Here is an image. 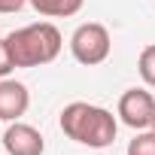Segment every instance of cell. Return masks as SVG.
I'll return each instance as SVG.
<instances>
[{
  "label": "cell",
  "instance_id": "7",
  "mask_svg": "<svg viewBox=\"0 0 155 155\" xmlns=\"http://www.w3.org/2000/svg\"><path fill=\"white\" fill-rule=\"evenodd\" d=\"M85 0H31V6L46 18H70L82 9Z\"/></svg>",
  "mask_w": 155,
  "mask_h": 155
},
{
  "label": "cell",
  "instance_id": "5",
  "mask_svg": "<svg viewBox=\"0 0 155 155\" xmlns=\"http://www.w3.org/2000/svg\"><path fill=\"white\" fill-rule=\"evenodd\" d=\"M3 149L9 155H43L46 152V140L34 125L25 122H12L3 134Z\"/></svg>",
  "mask_w": 155,
  "mask_h": 155
},
{
  "label": "cell",
  "instance_id": "10",
  "mask_svg": "<svg viewBox=\"0 0 155 155\" xmlns=\"http://www.w3.org/2000/svg\"><path fill=\"white\" fill-rule=\"evenodd\" d=\"M12 70H15V61L9 55V46H6V40H0V79H6Z\"/></svg>",
  "mask_w": 155,
  "mask_h": 155
},
{
  "label": "cell",
  "instance_id": "8",
  "mask_svg": "<svg viewBox=\"0 0 155 155\" xmlns=\"http://www.w3.org/2000/svg\"><path fill=\"white\" fill-rule=\"evenodd\" d=\"M137 70H140V79H143L146 85L155 88V43L146 46V49L140 52V58H137Z\"/></svg>",
  "mask_w": 155,
  "mask_h": 155
},
{
  "label": "cell",
  "instance_id": "3",
  "mask_svg": "<svg viewBox=\"0 0 155 155\" xmlns=\"http://www.w3.org/2000/svg\"><path fill=\"white\" fill-rule=\"evenodd\" d=\"M110 49H113V40H110V31L101 25V21H88V25H79L70 37V52L73 58L85 64V67H97L110 58Z\"/></svg>",
  "mask_w": 155,
  "mask_h": 155
},
{
  "label": "cell",
  "instance_id": "11",
  "mask_svg": "<svg viewBox=\"0 0 155 155\" xmlns=\"http://www.w3.org/2000/svg\"><path fill=\"white\" fill-rule=\"evenodd\" d=\"M25 3H31V0H0V12H21Z\"/></svg>",
  "mask_w": 155,
  "mask_h": 155
},
{
  "label": "cell",
  "instance_id": "2",
  "mask_svg": "<svg viewBox=\"0 0 155 155\" xmlns=\"http://www.w3.org/2000/svg\"><path fill=\"white\" fill-rule=\"evenodd\" d=\"M9 55L15 61V67H40L58 58L61 52V31L49 21H37L28 28H18L6 37Z\"/></svg>",
  "mask_w": 155,
  "mask_h": 155
},
{
  "label": "cell",
  "instance_id": "12",
  "mask_svg": "<svg viewBox=\"0 0 155 155\" xmlns=\"http://www.w3.org/2000/svg\"><path fill=\"white\" fill-rule=\"evenodd\" d=\"M152 131H155V122H152Z\"/></svg>",
  "mask_w": 155,
  "mask_h": 155
},
{
  "label": "cell",
  "instance_id": "6",
  "mask_svg": "<svg viewBox=\"0 0 155 155\" xmlns=\"http://www.w3.org/2000/svg\"><path fill=\"white\" fill-rule=\"evenodd\" d=\"M31 107L28 85L15 79H0V122H18Z\"/></svg>",
  "mask_w": 155,
  "mask_h": 155
},
{
  "label": "cell",
  "instance_id": "1",
  "mask_svg": "<svg viewBox=\"0 0 155 155\" xmlns=\"http://www.w3.org/2000/svg\"><path fill=\"white\" fill-rule=\"evenodd\" d=\"M61 131L88 149H104L116 140L119 125L110 110L85 104V101H73L61 110Z\"/></svg>",
  "mask_w": 155,
  "mask_h": 155
},
{
  "label": "cell",
  "instance_id": "4",
  "mask_svg": "<svg viewBox=\"0 0 155 155\" xmlns=\"http://www.w3.org/2000/svg\"><path fill=\"white\" fill-rule=\"evenodd\" d=\"M119 119L134 128V131H146L155 122V97L146 88H128L119 97Z\"/></svg>",
  "mask_w": 155,
  "mask_h": 155
},
{
  "label": "cell",
  "instance_id": "9",
  "mask_svg": "<svg viewBox=\"0 0 155 155\" xmlns=\"http://www.w3.org/2000/svg\"><path fill=\"white\" fill-rule=\"evenodd\" d=\"M128 155H155V131H140L128 143Z\"/></svg>",
  "mask_w": 155,
  "mask_h": 155
}]
</instances>
